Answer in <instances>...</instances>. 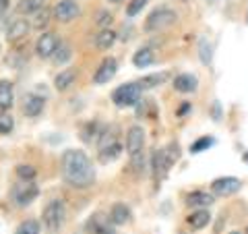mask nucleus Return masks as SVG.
Segmentation results:
<instances>
[{
  "instance_id": "obj_1",
  "label": "nucleus",
  "mask_w": 248,
  "mask_h": 234,
  "mask_svg": "<svg viewBox=\"0 0 248 234\" xmlns=\"http://www.w3.org/2000/svg\"><path fill=\"white\" fill-rule=\"evenodd\" d=\"M62 176L75 189H85V186L93 183L95 170H93L91 160L87 158L85 151L66 150L64 155H62Z\"/></svg>"
},
{
  "instance_id": "obj_2",
  "label": "nucleus",
  "mask_w": 248,
  "mask_h": 234,
  "mask_svg": "<svg viewBox=\"0 0 248 234\" xmlns=\"http://www.w3.org/2000/svg\"><path fill=\"white\" fill-rule=\"evenodd\" d=\"M64 217H66L64 203H62L60 199H54L46 205L44 214H42V222L50 232H58L62 228V224H64Z\"/></svg>"
},
{
  "instance_id": "obj_3",
  "label": "nucleus",
  "mask_w": 248,
  "mask_h": 234,
  "mask_svg": "<svg viewBox=\"0 0 248 234\" xmlns=\"http://www.w3.org/2000/svg\"><path fill=\"white\" fill-rule=\"evenodd\" d=\"M141 87L139 83H124L120 87H116L112 93V102L118 108H128L141 102Z\"/></svg>"
},
{
  "instance_id": "obj_4",
  "label": "nucleus",
  "mask_w": 248,
  "mask_h": 234,
  "mask_svg": "<svg viewBox=\"0 0 248 234\" xmlns=\"http://www.w3.org/2000/svg\"><path fill=\"white\" fill-rule=\"evenodd\" d=\"M176 13L170 11V9H157L153 11L149 17H147V23H145V29L147 31H159L164 27H170L172 23H176Z\"/></svg>"
},
{
  "instance_id": "obj_5",
  "label": "nucleus",
  "mask_w": 248,
  "mask_h": 234,
  "mask_svg": "<svg viewBox=\"0 0 248 234\" xmlns=\"http://www.w3.org/2000/svg\"><path fill=\"white\" fill-rule=\"evenodd\" d=\"M58 48H60V42H58V37L54 33H42L40 37H37V42H35V52H37V56L40 58L54 56Z\"/></svg>"
},
{
  "instance_id": "obj_6",
  "label": "nucleus",
  "mask_w": 248,
  "mask_h": 234,
  "mask_svg": "<svg viewBox=\"0 0 248 234\" xmlns=\"http://www.w3.org/2000/svg\"><path fill=\"white\" fill-rule=\"evenodd\" d=\"M143 145H145V131L135 124V127H130L128 133H126V151L128 155H139L143 153Z\"/></svg>"
},
{
  "instance_id": "obj_7",
  "label": "nucleus",
  "mask_w": 248,
  "mask_h": 234,
  "mask_svg": "<svg viewBox=\"0 0 248 234\" xmlns=\"http://www.w3.org/2000/svg\"><path fill=\"white\" fill-rule=\"evenodd\" d=\"M37 193H40V189H37L31 181H25V183H21L13 189V199L17 201L19 205H29L31 201H35Z\"/></svg>"
},
{
  "instance_id": "obj_8",
  "label": "nucleus",
  "mask_w": 248,
  "mask_h": 234,
  "mask_svg": "<svg viewBox=\"0 0 248 234\" xmlns=\"http://www.w3.org/2000/svg\"><path fill=\"white\" fill-rule=\"evenodd\" d=\"M211 191L219 197H230L240 191V181L234 176H223V178H215L211 183Z\"/></svg>"
},
{
  "instance_id": "obj_9",
  "label": "nucleus",
  "mask_w": 248,
  "mask_h": 234,
  "mask_svg": "<svg viewBox=\"0 0 248 234\" xmlns=\"http://www.w3.org/2000/svg\"><path fill=\"white\" fill-rule=\"evenodd\" d=\"M77 15H79V4L75 0H60V2L54 6V17L62 23L73 21Z\"/></svg>"
},
{
  "instance_id": "obj_10",
  "label": "nucleus",
  "mask_w": 248,
  "mask_h": 234,
  "mask_svg": "<svg viewBox=\"0 0 248 234\" xmlns=\"http://www.w3.org/2000/svg\"><path fill=\"white\" fill-rule=\"evenodd\" d=\"M116 71H118V62H116L114 58H106L102 65H99V68L95 71V77H93V81H95L97 85H104L108 81L114 79Z\"/></svg>"
},
{
  "instance_id": "obj_11",
  "label": "nucleus",
  "mask_w": 248,
  "mask_h": 234,
  "mask_svg": "<svg viewBox=\"0 0 248 234\" xmlns=\"http://www.w3.org/2000/svg\"><path fill=\"white\" fill-rule=\"evenodd\" d=\"M44 110V100L40 96H35V93H27L25 98H23V114L25 116H37V114H42Z\"/></svg>"
},
{
  "instance_id": "obj_12",
  "label": "nucleus",
  "mask_w": 248,
  "mask_h": 234,
  "mask_svg": "<svg viewBox=\"0 0 248 234\" xmlns=\"http://www.w3.org/2000/svg\"><path fill=\"white\" fill-rule=\"evenodd\" d=\"M151 166H153V174L157 176V178H164V176H166L168 168H170V162H168V153H166V150L153 151V155H151Z\"/></svg>"
},
{
  "instance_id": "obj_13",
  "label": "nucleus",
  "mask_w": 248,
  "mask_h": 234,
  "mask_svg": "<svg viewBox=\"0 0 248 234\" xmlns=\"http://www.w3.org/2000/svg\"><path fill=\"white\" fill-rule=\"evenodd\" d=\"M197 77L195 75H190V73H182V75H178L176 79H174V89L176 91H180V93H190V91H197Z\"/></svg>"
},
{
  "instance_id": "obj_14",
  "label": "nucleus",
  "mask_w": 248,
  "mask_h": 234,
  "mask_svg": "<svg viewBox=\"0 0 248 234\" xmlns=\"http://www.w3.org/2000/svg\"><path fill=\"white\" fill-rule=\"evenodd\" d=\"M27 31H29V23L25 19H17V21L11 23L9 29H6V37H9L11 42H17L21 37L27 35Z\"/></svg>"
},
{
  "instance_id": "obj_15",
  "label": "nucleus",
  "mask_w": 248,
  "mask_h": 234,
  "mask_svg": "<svg viewBox=\"0 0 248 234\" xmlns=\"http://www.w3.org/2000/svg\"><path fill=\"white\" fill-rule=\"evenodd\" d=\"M110 222L116 224V226H122V224L130 222V209L124 203L112 205V209H110Z\"/></svg>"
},
{
  "instance_id": "obj_16",
  "label": "nucleus",
  "mask_w": 248,
  "mask_h": 234,
  "mask_svg": "<svg viewBox=\"0 0 248 234\" xmlns=\"http://www.w3.org/2000/svg\"><path fill=\"white\" fill-rule=\"evenodd\" d=\"M75 77H77L75 68H64V71H60L56 75V79H54V87H56L58 91H66L75 83Z\"/></svg>"
},
{
  "instance_id": "obj_17",
  "label": "nucleus",
  "mask_w": 248,
  "mask_h": 234,
  "mask_svg": "<svg viewBox=\"0 0 248 234\" xmlns=\"http://www.w3.org/2000/svg\"><path fill=\"white\" fill-rule=\"evenodd\" d=\"M15 100V91H13V83L11 81H0V110L13 106Z\"/></svg>"
},
{
  "instance_id": "obj_18",
  "label": "nucleus",
  "mask_w": 248,
  "mask_h": 234,
  "mask_svg": "<svg viewBox=\"0 0 248 234\" xmlns=\"http://www.w3.org/2000/svg\"><path fill=\"white\" fill-rule=\"evenodd\" d=\"M209 222H211V216H209L207 209H199V212H195V214H190V216H188V226H190L192 230L205 228Z\"/></svg>"
},
{
  "instance_id": "obj_19",
  "label": "nucleus",
  "mask_w": 248,
  "mask_h": 234,
  "mask_svg": "<svg viewBox=\"0 0 248 234\" xmlns=\"http://www.w3.org/2000/svg\"><path fill=\"white\" fill-rule=\"evenodd\" d=\"M186 203L192 205V207H209L213 203V197L211 195H207L203 191H195V193H190L188 197H186Z\"/></svg>"
},
{
  "instance_id": "obj_20",
  "label": "nucleus",
  "mask_w": 248,
  "mask_h": 234,
  "mask_svg": "<svg viewBox=\"0 0 248 234\" xmlns=\"http://www.w3.org/2000/svg\"><path fill=\"white\" fill-rule=\"evenodd\" d=\"M122 153V145L120 143H114V145H108L104 150H99V162L108 164V162H114L118 155Z\"/></svg>"
},
{
  "instance_id": "obj_21",
  "label": "nucleus",
  "mask_w": 248,
  "mask_h": 234,
  "mask_svg": "<svg viewBox=\"0 0 248 234\" xmlns=\"http://www.w3.org/2000/svg\"><path fill=\"white\" fill-rule=\"evenodd\" d=\"M133 62H135V67L137 68H143V67H149L153 65V52L149 48H141L135 56H133Z\"/></svg>"
},
{
  "instance_id": "obj_22",
  "label": "nucleus",
  "mask_w": 248,
  "mask_h": 234,
  "mask_svg": "<svg viewBox=\"0 0 248 234\" xmlns=\"http://www.w3.org/2000/svg\"><path fill=\"white\" fill-rule=\"evenodd\" d=\"M114 42H116V33L110 31V29H104L99 35H95V46L99 50H108Z\"/></svg>"
},
{
  "instance_id": "obj_23",
  "label": "nucleus",
  "mask_w": 248,
  "mask_h": 234,
  "mask_svg": "<svg viewBox=\"0 0 248 234\" xmlns=\"http://www.w3.org/2000/svg\"><path fill=\"white\" fill-rule=\"evenodd\" d=\"M199 58L203 65H211L213 60V52H211V44H209L205 37H201L199 40Z\"/></svg>"
},
{
  "instance_id": "obj_24",
  "label": "nucleus",
  "mask_w": 248,
  "mask_h": 234,
  "mask_svg": "<svg viewBox=\"0 0 248 234\" xmlns=\"http://www.w3.org/2000/svg\"><path fill=\"white\" fill-rule=\"evenodd\" d=\"M44 4H46V0H21V4H19V13H37V11H42L44 9Z\"/></svg>"
},
{
  "instance_id": "obj_25",
  "label": "nucleus",
  "mask_w": 248,
  "mask_h": 234,
  "mask_svg": "<svg viewBox=\"0 0 248 234\" xmlns=\"http://www.w3.org/2000/svg\"><path fill=\"white\" fill-rule=\"evenodd\" d=\"M87 232H89V234H114L102 220H99V216L91 217V222L87 224Z\"/></svg>"
},
{
  "instance_id": "obj_26",
  "label": "nucleus",
  "mask_w": 248,
  "mask_h": 234,
  "mask_svg": "<svg viewBox=\"0 0 248 234\" xmlns=\"http://www.w3.org/2000/svg\"><path fill=\"white\" fill-rule=\"evenodd\" d=\"M166 79H168L166 73H161V75H147V77H143V79L139 81V87H141V89H149V87H155V85H159L161 81H166Z\"/></svg>"
},
{
  "instance_id": "obj_27",
  "label": "nucleus",
  "mask_w": 248,
  "mask_h": 234,
  "mask_svg": "<svg viewBox=\"0 0 248 234\" xmlns=\"http://www.w3.org/2000/svg\"><path fill=\"white\" fill-rule=\"evenodd\" d=\"M211 145H215V139H213V137H201V139H197V141L190 145V153L207 151Z\"/></svg>"
},
{
  "instance_id": "obj_28",
  "label": "nucleus",
  "mask_w": 248,
  "mask_h": 234,
  "mask_svg": "<svg viewBox=\"0 0 248 234\" xmlns=\"http://www.w3.org/2000/svg\"><path fill=\"white\" fill-rule=\"evenodd\" d=\"M15 234H40V224H37L35 220H27V222H23L19 226Z\"/></svg>"
},
{
  "instance_id": "obj_29",
  "label": "nucleus",
  "mask_w": 248,
  "mask_h": 234,
  "mask_svg": "<svg viewBox=\"0 0 248 234\" xmlns=\"http://www.w3.org/2000/svg\"><path fill=\"white\" fill-rule=\"evenodd\" d=\"M17 174H19L21 181H33V178H35V168L21 164V166H17Z\"/></svg>"
},
{
  "instance_id": "obj_30",
  "label": "nucleus",
  "mask_w": 248,
  "mask_h": 234,
  "mask_svg": "<svg viewBox=\"0 0 248 234\" xmlns=\"http://www.w3.org/2000/svg\"><path fill=\"white\" fill-rule=\"evenodd\" d=\"M15 127V120L11 114H0V133L2 135H6V133H11Z\"/></svg>"
},
{
  "instance_id": "obj_31",
  "label": "nucleus",
  "mask_w": 248,
  "mask_h": 234,
  "mask_svg": "<svg viewBox=\"0 0 248 234\" xmlns=\"http://www.w3.org/2000/svg\"><path fill=\"white\" fill-rule=\"evenodd\" d=\"M147 2H149V0H133V2L128 4V9H126V15H128V17H135V15L141 13V9Z\"/></svg>"
},
{
  "instance_id": "obj_32",
  "label": "nucleus",
  "mask_w": 248,
  "mask_h": 234,
  "mask_svg": "<svg viewBox=\"0 0 248 234\" xmlns=\"http://www.w3.org/2000/svg\"><path fill=\"white\" fill-rule=\"evenodd\" d=\"M56 52H60V54H56L54 56V60H56V65H64V62L71 58V48L68 46H60V48L56 50Z\"/></svg>"
},
{
  "instance_id": "obj_33",
  "label": "nucleus",
  "mask_w": 248,
  "mask_h": 234,
  "mask_svg": "<svg viewBox=\"0 0 248 234\" xmlns=\"http://www.w3.org/2000/svg\"><path fill=\"white\" fill-rule=\"evenodd\" d=\"M112 23V15L108 13V11H99L97 13V25L99 27H106V25H110Z\"/></svg>"
},
{
  "instance_id": "obj_34",
  "label": "nucleus",
  "mask_w": 248,
  "mask_h": 234,
  "mask_svg": "<svg viewBox=\"0 0 248 234\" xmlns=\"http://www.w3.org/2000/svg\"><path fill=\"white\" fill-rule=\"evenodd\" d=\"M46 23H48V11H42V15L37 17V21H35V27H44Z\"/></svg>"
},
{
  "instance_id": "obj_35",
  "label": "nucleus",
  "mask_w": 248,
  "mask_h": 234,
  "mask_svg": "<svg viewBox=\"0 0 248 234\" xmlns=\"http://www.w3.org/2000/svg\"><path fill=\"white\" fill-rule=\"evenodd\" d=\"M219 110H221V108H219V102H215V104H213V118H215V120H219V118H221V112H219Z\"/></svg>"
},
{
  "instance_id": "obj_36",
  "label": "nucleus",
  "mask_w": 248,
  "mask_h": 234,
  "mask_svg": "<svg viewBox=\"0 0 248 234\" xmlns=\"http://www.w3.org/2000/svg\"><path fill=\"white\" fill-rule=\"evenodd\" d=\"M6 6H9V0H0V13H2Z\"/></svg>"
},
{
  "instance_id": "obj_37",
  "label": "nucleus",
  "mask_w": 248,
  "mask_h": 234,
  "mask_svg": "<svg viewBox=\"0 0 248 234\" xmlns=\"http://www.w3.org/2000/svg\"><path fill=\"white\" fill-rule=\"evenodd\" d=\"M188 108H190V104H184V106L180 108V110H178V114H184L186 110H188Z\"/></svg>"
},
{
  "instance_id": "obj_38",
  "label": "nucleus",
  "mask_w": 248,
  "mask_h": 234,
  "mask_svg": "<svg viewBox=\"0 0 248 234\" xmlns=\"http://www.w3.org/2000/svg\"><path fill=\"white\" fill-rule=\"evenodd\" d=\"M110 2H122V0H110Z\"/></svg>"
},
{
  "instance_id": "obj_39",
  "label": "nucleus",
  "mask_w": 248,
  "mask_h": 234,
  "mask_svg": "<svg viewBox=\"0 0 248 234\" xmlns=\"http://www.w3.org/2000/svg\"><path fill=\"white\" fill-rule=\"evenodd\" d=\"M244 160H246V162H248V153H246V155H244Z\"/></svg>"
},
{
  "instance_id": "obj_40",
  "label": "nucleus",
  "mask_w": 248,
  "mask_h": 234,
  "mask_svg": "<svg viewBox=\"0 0 248 234\" xmlns=\"http://www.w3.org/2000/svg\"><path fill=\"white\" fill-rule=\"evenodd\" d=\"M232 234H240V232H232Z\"/></svg>"
},
{
  "instance_id": "obj_41",
  "label": "nucleus",
  "mask_w": 248,
  "mask_h": 234,
  "mask_svg": "<svg viewBox=\"0 0 248 234\" xmlns=\"http://www.w3.org/2000/svg\"><path fill=\"white\" fill-rule=\"evenodd\" d=\"M246 23H248V15H246Z\"/></svg>"
}]
</instances>
